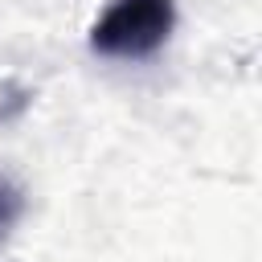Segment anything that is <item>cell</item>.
Segmentation results:
<instances>
[{"instance_id": "obj_1", "label": "cell", "mask_w": 262, "mask_h": 262, "mask_svg": "<svg viewBox=\"0 0 262 262\" xmlns=\"http://www.w3.org/2000/svg\"><path fill=\"white\" fill-rule=\"evenodd\" d=\"M176 25L172 0H115L90 29V49L102 57H151Z\"/></svg>"}, {"instance_id": "obj_2", "label": "cell", "mask_w": 262, "mask_h": 262, "mask_svg": "<svg viewBox=\"0 0 262 262\" xmlns=\"http://www.w3.org/2000/svg\"><path fill=\"white\" fill-rule=\"evenodd\" d=\"M16 217H20V192L8 180H0V242L8 237V229L16 225Z\"/></svg>"}]
</instances>
